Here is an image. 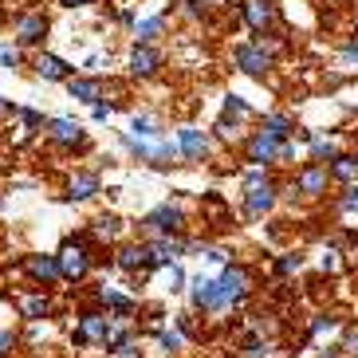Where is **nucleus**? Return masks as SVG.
<instances>
[{
	"instance_id": "nucleus-5",
	"label": "nucleus",
	"mask_w": 358,
	"mask_h": 358,
	"mask_svg": "<svg viewBox=\"0 0 358 358\" xmlns=\"http://www.w3.org/2000/svg\"><path fill=\"white\" fill-rule=\"evenodd\" d=\"M48 36V20H43L40 12H24L16 16V40L20 43H40Z\"/></svg>"
},
{
	"instance_id": "nucleus-20",
	"label": "nucleus",
	"mask_w": 358,
	"mask_h": 358,
	"mask_svg": "<svg viewBox=\"0 0 358 358\" xmlns=\"http://www.w3.org/2000/svg\"><path fill=\"white\" fill-rule=\"evenodd\" d=\"M16 303H20V315H24V319H43V315H48V311H52V307H48V299H43V295H20Z\"/></svg>"
},
{
	"instance_id": "nucleus-3",
	"label": "nucleus",
	"mask_w": 358,
	"mask_h": 358,
	"mask_svg": "<svg viewBox=\"0 0 358 358\" xmlns=\"http://www.w3.org/2000/svg\"><path fill=\"white\" fill-rule=\"evenodd\" d=\"M272 201H275L272 181L260 178V173H252V178H248V197H244V209H248V217H260V213H268V209H272Z\"/></svg>"
},
{
	"instance_id": "nucleus-7",
	"label": "nucleus",
	"mask_w": 358,
	"mask_h": 358,
	"mask_svg": "<svg viewBox=\"0 0 358 358\" xmlns=\"http://www.w3.org/2000/svg\"><path fill=\"white\" fill-rule=\"evenodd\" d=\"M244 20H248V28H256V32L272 28L275 4H272V0H244Z\"/></svg>"
},
{
	"instance_id": "nucleus-4",
	"label": "nucleus",
	"mask_w": 358,
	"mask_h": 358,
	"mask_svg": "<svg viewBox=\"0 0 358 358\" xmlns=\"http://www.w3.org/2000/svg\"><path fill=\"white\" fill-rule=\"evenodd\" d=\"M106 327H110V315H95V311H87V315L79 319L75 338H79V343H103V347H106Z\"/></svg>"
},
{
	"instance_id": "nucleus-27",
	"label": "nucleus",
	"mask_w": 358,
	"mask_h": 358,
	"mask_svg": "<svg viewBox=\"0 0 358 358\" xmlns=\"http://www.w3.org/2000/svg\"><path fill=\"white\" fill-rule=\"evenodd\" d=\"M110 358H142V355H138V347L127 338V343H118V347H110Z\"/></svg>"
},
{
	"instance_id": "nucleus-6",
	"label": "nucleus",
	"mask_w": 358,
	"mask_h": 358,
	"mask_svg": "<svg viewBox=\"0 0 358 358\" xmlns=\"http://www.w3.org/2000/svg\"><path fill=\"white\" fill-rule=\"evenodd\" d=\"M236 67L248 75H264L268 67H272V59H268V52L264 48H256V43H244V48H236Z\"/></svg>"
},
{
	"instance_id": "nucleus-18",
	"label": "nucleus",
	"mask_w": 358,
	"mask_h": 358,
	"mask_svg": "<svg viewBox=\"0 0 358 358\" xmlns=\"http://www.w3.org/2000/svg\"><path fill=\"white\" fill-rule=\"evenodd\" d=\"M323 185H327V173L319 166H307L303 173H299V193H307V197L323 193Z\"/></svg>"
},
{
	"instance_id": "nucleus-33",
	"label": "nucleus",
	"mask_w": 358,
	"mask_h": 358,
	"mask_svg": "<svg viewBox=\"0 0 358 358\" xmlns=\"http://www.w3.org/2000/svg\"><path fill=\"white\" fill-rule=\"evenodd\" d=\"M20 122L24 127H43V115H36V110H20Z\"/></svg>"
},
{
	"instance_id": "nucleus-16",
	"label": "nucleus",
	"mask_w": 358,
	"mask_h": 358,
	"mask_svg": "<svg viewBox=\"0 0 358 358\" xmlns=\"http://www.w3.org/2000/svg\"><path fill=\"white\" fill-rule=\"evenodd\" d=\"M178 142H181V154H185V158H193V162L209 150V142H205V134H201V130H181Z\"/></svg>"
},
{
	"instance_id": "nucleus-9",
	"label": "nucleus",
	"mask_w": 358,
	"mask_h": 358,
	"mask_svg": "<svg viewBox=\"0 0 358 358\" xmlns=\"http://www.w3.org/2000/svg\"><path fill=\"white\" fill-rule=\"evenodd\" d=\"M71 71H75V67L64 64L59 55H48V52H43L40 59H36V75H40V79H48V83H64V79H71Z\"/></svg>"
},
{
	"instance_id": "nucleus-10",
	"label": "nucleus",
	"mask_w": 358,
	"mask_h": 358,
	"mask_svg": "<svg viewBox=\"0 0 358 358\" xmlns=\"http://www.w3.org/2000/svg\"><path fill=\"white\" fill-rule=\"evenodd\" d=\"M24 268H28V275H32L36 284H43V287L59 280V264H55V256H28Z\"/></svg>"
},
{
	"instance_id": "nucleus-26",
	"label": "nucleus",
	"mask_w": 358,
	"mask_h": 358,
	"mask_svg": "<svg viewBox=\"0 0 358 358\" xmlns=\"http://www.w3.org/2000/svg\"><path fill=\"white\" fill-rule=\"evenodd\" d=\"M311 154H315L319 162H323V158H335V146H331V142H323V138H311Z\"/></svg>"
},
{
	"instance_id": "nucleus-23",
	"label": "nucleus",
	"mask_w": 358,
	"mask_h": 358,
	"mask_svg": "<svg viewBox=\"0 0 358 358\" xmlns=\"http://www.w3.org/2000/svg\"><path fill=\"white\" fill-rule=\"evenodd\" d=\"M264 134L272 138V142H280V138H287V134H292V122H287V118H280V115L264 118Z\"/></svg>"
},
{
	"instance_id": "nucleus-30",
	"label": "nucleus",
	"mask_w": 358,
	"mask_h": 358,
	"mask_svg": "<svg viewBox=\"0 0 358 358\" xmlns=\"http://www.w3.org/2000/svg\"><path fill=\"white\" fill-rule=\"evenodd\" d=\"M12 347H16V335L12 331H0V358H8Z\"/></svg>"
},
{
	"instance_id": "nucleus-11",
	"label": "nucleus",
	"mask_w": 358,
	"mask_h": 358,
	"mask_svg": "<svg viewBox=\"0 0 358 358\" xmlns=\"http://www.w3.org/2000/svg\"><path fill=\"white\" fill-rule=\"evenodd\" d=\"M48 134H52L59 146H79V142H83V127L71 122V118H52V122H48Z\"/></svg>"
},
{
	"instance_id": "nucleus-21",
	"label": "nucleus",
	"mask_w": 358,
	"mask_h": 358,
	"mask_svg": "<svg viewBox=\"0 0 358 358\" xmlns=\"http://www.w3.org/2000/svg\"><path fill=\"white\" fill-rule=\"evenodd\" d=\"M178 252H181V244H178V241H169V236H162V241L150 244V260H154V264H169Z\"/></svg>"
},
{
	"instance_id": "nucleus-14",
	"label": "nucleus",
	"mask_w": 358,
	"mask_h": 358,
	"mask_svg": "<svg viewBox=\"0 0 358 358\" xmlns=\"http://www.w3.org/2000/svg\"><path fill=\"white\" fill-rule=\"evenodd\" d=\"M146 264H154L146 244H127V248L118 252V268H122V272H138V268H146Z\"/></svg>"
},
{
	"instance_id": "nucleus-29",
	"label": "nucleus",
	"mask_w": 358,
	"mask_h": 358,
	"mask_svg": "<svg viewBox=\"0 0 358 358\" xmlns=\"http://www.w3.org/2000/svg\"><path fill=\"white\" fill-rule=\"evenodd\" d=\"M162 347H166V350H181V335H178V331H162Z\"/></svg>"
},
{
	"instance_id": "nucleus-34",
	"label": "nucleus",
	"mask_w": 358,
	"mask_h": 358,
	"mask_svg": "<svg viewBox=\"0 0 358 358\" xmlns=\"http://www.w3.org/2000/svg\"><path fill=\"white\" fill-rule=\"evenodd\" d=\"M347 205H350V209H358V185H355V189H350V197H347Z\"/></svg>"
},
{
	"instance_id": "nucleus-35",
	"label": "nucleus",
	"mask_w": 358,
	"mask_h": 358,
	"mask_svg": "<svg viewBox=\"0 0 358 358\" xmlns=\"http://www.w3.org/2000/svg\"><path fill=\"white\" fill-rule=\"evenodd\" d=\"M59 4H67V8H75V4H91V0H59Z\"/></svg>"
},
{
	"instance_id": "nucleus-12",
	"label": "nucleus",
	"mask_w": 358,
	"mask_h": 358,
	"mask_svg": "<svg viewBox=\"0 0 358 358\" xmlns=\"http://www.w3.org/2000/svg\"><path fill=\"white\" fill-rule=\"evenodd\" d=\"M146 224H150L154 232H166V236H169V232L181 229V209H173V205H162V209H154V213L146 217Z\"/></svg>"
},
{
	"instance_id": "nucleus-22",
	"label": "nucleus",
	"mask_w": 358,
	"mask_h": 358,
	"mask_svg": "<svg viewBox=\"0 0 358 358\" xmlns=\"http://www.w3.org/2000/svg\"><path fill=\"white\" fill-rule=\"evenodd\" d=\"M162 28H166V16H150V20L134 24V36H138V43H150L154 36H162Z\"/></svg>"
},
{
	"instance_id": "nucleus-19",
	"label": "nucleus",
	"mask_w": 358,
	"mask_h": 358,
	"mask_svg": "<svg viewBox=\"0 0 358 358\" xmlns=\"http://www.w3.org/2000/svg\"><path fill=\"white\" fill-rule=\"evenodd\" d=\"M99 193V178L95 173H79V178L71 181V193H67V197L71 201H87V197H95Z\"/></svg>"
},
{
	"instance_id": "nucleus-8",
	"label": "nucleus",
	"mask_w": 358,
	"mask_h": 358,
	"mask_svg": "<svg viewBox=\"0 0 358 358\" xmlns=\"http://www.w3.org/2000/svg\"><path fill=\"white\" fill-rule=\"evenodd\" d=\"M162 67V52L158 48H150V43H134V52H130V71L134 75H154Z\"/></svg>"
},
{
	"instance_id": "nucleus-13",
	"label": "nucleus",
	"mask_w": 358,
	"mask_h": 358,
	"mask_svg": "<svg viewBox=\"0 0 358 358\" xmlns=\"http://www.w3.org/2000/svg\"><path fill=\"white\" fill-rule=\"evenodd\" d=\"M67 91H71V99H79V103H91L99 106V99H103V87H99V79H67Z\"/></svg>"
},
{
	"instance_id": "nucleus-32",
	"label": "nucleus",
	"mask_w": 358,
	"mask_h": 358,
	"mask_svg": "<svg viewBox=\"0 0 358 358\" xmlns=\"http://www.w3.org/2000/svg\"><path fill=\"white\" fill-rule=\"evenodd\" d=\"M166 284H169V292H178V287H181V268L169 264V268H166Z\"/></svg>"
},
{
	"instance_id": "nucleus-28",
	"label": "nucleus",
	"mask_w": 358,
	"mask_h": 358,
	"mask_svg": "<svg viewBox=\"0 0 358 358\" xmlns=\"http://www.w3.org/2000/svg\"><path fill=\"white\" fill-rule=\"evenodd\" d=\"M224 110H229L232 118H244V115H248V106H244V99H236V95H232L229 103H224Z\"/></svg>"
},
{
	"instance_id": "nucleus-31",
	"label": "nucleus",
	"mask_w": 358,
	"mask_h": 358,
	"mask_svg": "<svg viewBox=\"0 0 358 358\" xmlns=\"http://www.w3.org/2000/svg\"><path fill=\"white\" fill-rule=\"evenodd\" d=\"M0 64L16 67V64H20V52H16V48H0Z\"/></svg>"
},
{
	"instance_id": "nucleus-17",
	"label": "nucleus",
	"mask_w": 358,
	"mask_h": 358,
	"mask_svg": "<svg viewBox=\"0 0 358 358\" xmlns=\"http://www.w3.org/2000/svg\"><path fill=\"white\" fill-rule=\"evenodd\" d=\"M275 154H280V146H275L268 134H256L252 142H248V162H272Z\"/></svg>"
},
{
	"instance_id": "nucleus-24",
	"label": "nucleus",
	"mask_w": 358,
	"mask_h": 358,
	"mask_svg": "<svg viewBox=\"0 0 358 358\" xmlns=\"http://www.w3.org/2000/svg\"><path fill=\"white\" fill-rule=\"evenodd\" d=\"M331 173H335L338 181H355V178H358V158H335Z\"/></svg>"
},
{
	"instance_id": "nucleus-25",
	"label": "nucleus",
	"mask_w": 358,
	"mask_h": 358,
	"mask_svg": "<svg viewBox=\"0 0 358 358\" xmlns=\"http://www.w3.org/2000/svg\"><path fill=\"white\" fill-rule=\"evenodd\" d=\"M115 232H118V221H115V217H99V221H95V236H99V241H110Z\"/></svg>"
},
{
	"instance_id": "nucleus-1",
	"label": "nucleus",
	"mask_w": 358,
	"mask_h": 358,
	"mask_svg": "<svg viewBox=\"0 0 358 358\" xmlns=\"http://www.w3.org/2000/svg\"><path fill=\"white\" fill-rule=\"evenodd\" d=\"M55 264H59V275L71 280V284H79V280L91 272V256H87L83 241H67L64 248H59V256H55Z\"/></svg>"
},
{
	"instance_id": "nucleus-15",
	"label": "nucleus",
	"mask_w": 358,
	"mask_h": 358,
	"mask_svg": "<svg viewBox=\"0 0 358 358\" xmlns=\"http://www.w3.org/2000/svg\"><path fill=\"white\" fill-rule=\"evenodd\" d=\"M193 307H213L217 311V280H209V275L193 280Z\"/></svg>"
},
{
	"instance_id": "nucleus-36",
	"label": "nucleus",
	"mask_w": 358,
	"mask_h": 358,
	"mask_svg": "<svg viewBox=\"0 0 358 358\" xmlns=\"http://www.w3.org/2000/svg\"><path fill=\"white\" fill-rule=\"evenodd\" d=\"M347 350H358V335H350V338H347Z\"/></svg>"
},
{
	"instance_id": "nucleus-2",
	"label": "nucleus",
	"mask_w": 358,
	"mask_h": 358,
	"mask_svg": "<svg viewBox=\"0 0 358 358\" xmlns=\"http://www.w3.org/2000/svg\"><path fill=\"white\" fill-rule=\"evenodd\" d=\"M244 292H248V272L244 268H224V275L217 280V307L241 303Z\"/></svg>"
}]
</instances>
